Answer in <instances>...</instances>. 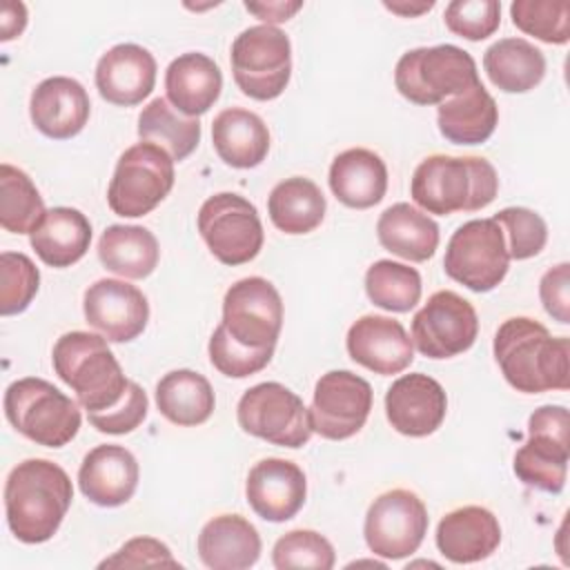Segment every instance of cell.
<instances>
[{"label": "cell", "instance_id": "7bdbcfd3", "mask_svg": "<svg viewBox=\"0 0 570 570\" xmlns=\"http://www.w3.org/2000/svg\"><path fill=\"white\" fill-rule=\"evenodd\" d=\"M494 220L505 227L508 234V254L514 261H525L537 256L548 240V227L543 218L528 209V207H505L501 209Z\"/></svg>", "mask_w": 570, "mask_h": 570}, {"label": "cell", "instance_id": "8d00e7d4", "mask_svg": "<svg viewBox=\"0 0 570 570\" xmlns=\"http://www.w3.org/2000/svg\"><path fill=\"white\" fill-rule=\"evenodd\" d=\"M45 203L31 178L9 165H0V225L11 234H31L45 218Z\"/></svg>", "mask_w": 570, "mask_h": 570}, {"label": "cell", "instance_id": "44dd1931", "mask_svg": "<svg viewBox=\"0 0 570 570\" xmlns=\"http://www.w3.org/2000/svg\"><path fill=\"white\" fill-rule=\"evenodd\" d=\"M91 102L87 89L67 76H51L36 85L29 100L31 122L53 140L78 136L89 120Z\"/></svg>", "mask_w": 570, "mask_h": 570}, {"label": "cell", "instance_id": "4316f807", "mask_svg": "<svg viewBox=\"0 0 570 570\" xmlns=\"http://www.w3.org/2000/svg\"><path fill=\"white\" fill-rule=\"evenodd\" d=\"M167 98L187 118L209 111L223 89L220 67L205 53L189 51L174 58L165 71Z\"/></svg>", "mask_w": 570, "mask_h": 570}, {"label": "cell", "instance_id": "f1b7e54d", "mask_svg": "<svg viewBox=\"0 0 570 570\" xmlns=\"http://www.w3.org/2000/svg\"><path fill=\"white\" fill-rule=\"evenodd\" d=\"M29 243L42 263L51 267H69L87 254L91 223L80 209L51 207L29 234Z\"/></svg>", "mask_w": 570, "mask_h": 570}, {"label": "cell", "instance_id": "d6986e66", "mask_svg": "<svg viewBox=\"0 0 570 570\" xmlns=\"http://www.w3.org/2000/svg\"><path fill=\"white\" fill-rule=\"evenodd\" d=\"M345 345L354 363L381 376L399 374L414 361V343L405 327L381 314H365L354 321Z\"/></svg>", "mask_w": 570, "mask_h": 570}, {"label": "cell", "instance_id": "681fc988", "mask_svg": "<svg viewBox=\"0 0 570 570\" xmlns=\"http://www.w3.org/2000/svg\"><path fill=\"white\" fill-rule=\"evenodd\" d=\"M0 27H2V36H0L2 42L20 36L24 31V27H27V9H24V4L22 2H4L2 4Z\"/></svg>", "mask_w": 570, "mask_h": 570}, {"label": "cell", "instance_id": "b9f144b4", "mask_svg": "<svg viewBox=\"0 0 570 570\" xmlns=\"http://www.w3.org/2000/svg\"><path fill=\"white\" fill-rule=\"evenodd\" d=\"M274 356V347H245L229 336L223 323L214 330L209 338V361L212 365L232 379H245L261 372Z\"/></svg>", "mask_w": 570, "mask_h": 570}, {"label": "cell", "instance_id": "836d02e7", "mask_svg": "<svg viewBox=\"0 0 570 570\" xmlns=\"http://www.w3.org/2000/svg\"><path fill=\"white\" fill-rule=\"evenodd\" d=\"M160 414L183 428L205 423L216 405L209 381L194 370H171L156 383Z\"/></svg>", "mask_w": 570, "mask_h": 570}, {"label": "cell", "instance_id": "2e32d148", "mask_svg": "<svg viewBox=\"0 0 570 570\" xmlns=\"http://www.w3.org/2000/svg\"><path fill=\"white\" fill-rule=\"evenodd\" d=\"M372 385L350 370L325 372L314 387L307 410L312 432L330 441L354 436L367 421L372 410Z\"/></svg>", "mask_w": 570, "mask_h": 570}, {"label": "cell", "instance_id": "277c9868", "mask_svg": "<svg viewBox=\"0 0 570 570\" xmlns=\"http://www.w3.org/2000/svg\"><path fill=\"white\" fill-rule=\"evenodd\" d=\"M51 363L60 381L76 392L78 405L87 412L116 405L129 387V379L100 334L80 330L62 334L53 345Z\"/></svg>", "mask_w": 570, "mask_h": 570}, {"label": "cell", "instance_id": "83f0119b", "mask_svg": "<svg viewBox=\"0 0 570 570\" xmlns=\"http://www.w3.org/2000/svg\"><path fill=\"white\" fill-rule=\"evenodd\" d=\"M212 142L225 165L252 169L261 165L269 151V131L258 114L229 107L214 118Z\"/></svg>", "mask_w": 570, "mask_h": 570}, {"label": "cell", "instance_id": "5b68a950", "mask_svg": "<svg viewBox=\"0 0 570 570\" xmlns=\"http://www.w3.org/2000/svg\"><path fill=\"white\" fill-rule=\"evenodd\" d=\"M4 416L22 436L45 448H62L80 430L78 403L38 376L18 379L7 387Z\"/></svg>", "mask_w": 570, "mask_h": 570}, {"label": "cell", "instance_id": "4fadbf2b", "mask_svg": "<svg viewBox=\"0 0 570 570\" xmlns=\"http://www.w3.org/2000/svg\"><path fill=\"white\" fill-rule=\"evenodd\" d=\"M428 508L412 490L379 494L365 514V543L383 559H403L419 550L428 532Z\"/></svg>", "mask_w": 570, "mask_h": 570}, {"label": "cell", "instance_id": "6da1fadb", "mask_svg": "<svg viewBox=\"0 0 570 570\" xmlns=\"http://www.w3.org/2000/svg\"><path fill=\"white\" fill-rule=\"evenodd\" d=\"M494 358L505 381L523 394L570 387V341L552 336L528 316L503 321L494 334Z\"/></svg>", "mask_w": 570, "mask_h": 570}, {"label": "cell", "instance_id": "e575fe53", "mask_svg": "<svg viewBox=\"0 0 570 570\" xmlns=\"http://www.w3.org/2000/svg\"><path fill=\"white\" fill-rule=\"evenodd\" d=\"M325 196L321 187L303 176L281 180L267 198L269 220L285 234H309L325 216Z\"/></svg>", "mask_w": 570, "mask_h": 570}, {"label": "cell", "instance_id": "484cf974", "mask_svg": "<svg viewBox=\"0 0 570 570\" xmlns=\"http://www.w3.org/2000/svg\"><path fill=\"white\" fill-rule=\"evenodd\" d=\"M330 189L343 205L352 209L374 207L385 196L387 167L372 149H345L332 160Z\"/></svg>", "mask_w": 570, "mask_h": 570}, {"label": "cell", "instance_id": "7dc6e473", "mask_svg": "<svg viewBox=\"0 0 570 570\" xmlns=\"http://www.w3.org/2000/svg\"><path fill=\"white\" fill-rule=\"evenodd\" d=\"M568 263H559L552 269H548L541 276L539 283V296L546 307V312L568 325L570 323V276H568Z\"/></svg>", "mask_w": 570, "mask_h": 570}, {"label": "cell", "instance_id": "9a60e30c", "mask_svg": "<svg viewBox=\"0 0 570 570\" xmlns=\"http://www.w3.org/2000/svg\"><path fill=\"white\" fill-rule=\"evenodd\" d=\"M476 334V309L452 289L434 292L412 318V343L428 358L463 354L474 345Z\"/></svg>", "mask_w": 570, "mask_h": 570}, {"label": "cell", "instance_id": "f6af8a7d", "mask_svg": "<svg viewBox=\"0 0 570 570\" xmlns=\"http://www.w3.org/2000/svg\"><path fill=\"white\" fill-rule=\"evenodd\" d=\"M147 410L149 401L145 390L129 381L125 396L116 405L100 412H87V419L102 434H129L147 419Z\"/></svg>", "mask_w": 570, "mask_h": 570}, {"label": "cell", "instance_id": "30bf717a", "mask_svg": "<svg viewBox=\"0 0 570 570\" xmlns=\"http://www.w3.org/2000/svg\"><path fill=\"white\" fill-rule=\"evenodd\" d=\"M508 265L505 234L494 218L468 220L448 240L443 269L472 292L494 289L505 278Z\"/></svg>", "mask_w": 570, "mask_h": 570}, {"label": "cell", "instance_id": "4dcf8cb0", "mask_svg": "<svg viewBox=\"0 0 570 570\" xmlns=\"http://www.w3.org/2000/svg\"><path fill=\"white\" fill-rule=\"evenodd\" d=\"M376 236L387 252L414 263L432 258L439 247V225L410 203L390 205L379 216Z\"/></svg>", "mask_w": 570, "mask_h": 570}, {"label": "cell", "instance_id": "ba28073f", "mask_svg": "<svg viewBox=\"0 0 570 570\" xmlns=\"http://www.w3.org/2000/svg\"><path fill=\"white\" fill-rule=\"evenodd\" d=\"M232 73L238 89L254 100L278 98L292 76V45L274 24H256L232 42Z\"/></svg>", "mask_w": 570, "mask_h": 570}, {"label": "cell", "instance_id": "c3c4849f", "mask_svg": "<svg viewBox=\"0 0 570 570\" xmlns=\"http://www.w3.org/2000/svg\"><path fill=\"white\" fill-rule=\"evenodd\" d=\"M301 7H303V2H263V4L261 2H245V9L256 13L267 24L289 20Z\"/></svg>", "mask_w": 570, "mask_h": 570}, {"label": "cell", "instance_id": "cb8c5ba5", "mask_svg": "<svg viewBox=\"0 0 570 570\" xmlns=\"http://www.w3.org/2000/svg\"><path fill=\"white\" fill-rule=\"evenodd\" d=\"M501 543L497 517L481 505H463L448 512L436 528V548L452 563L488 559Z\"/></svg>", "mask_w": 570, "mask_h": 570}, {"label": "cell", "instance_id": "d4e9b609", "mask_svg": "<svg viewBox=\"0 0 570 570\" xmlns=\"http://www.w3.org/2000/svg\"><path fill=\"white\" fill-rule=\"evenodd\" d=\"M198 557L212 570H245L261 557L258 530L240 514H218L198 534Z\"/></svg>", "mask_w": 570, "mask_h": 570}, {"label": "cell", "instance_id": "f907efd6", "mask_svg": "<svg viewBox=\"0 0 570 570\" xmlns=\"http://www.w3.org/2000/svg\"><path fill=\"white\" fill-rule=\"evenodd\" d=\"M385 7L394 13H401V16H419L423 11H430L434 7V2H421V4H399V2H385Z\"/></svg>", "mask_w": 570, "mask_h": 570}, {"label": "cell", "instance_id": "52a82bcc", "mask_svg": "<svg viewBox=\"0 0 570 570\" xmlns=\"http://www.w3.org/2000/svg\"><path fill=\"white\" fill-rule=\"evenodd\" d=\"M174 187V158L154 142H136L116 163L107 189L109 209L122 218L149 214Z\"/></svg>", "mask_w": 570, "mask_h": 570}, {"label": "cell", "instance_id": "ab89813d", "mask_svg": "<svg viewBox=\"0 0 570 570\" xmlns=\"http://www.w3.org/2000/svg\"><path fill=\"white\" fill-rule=\"evenodd\" d=\"M40 272L27 254H0V314L11 316L24 312L38 294Z\"/></svg>", "mask_w": 570, "mask_h": 570}, {"label": "cell", "instance_id": "7a4b0ae2", "mask_svg": "<svg viewBox=\"0 0 570 570\" xmlns=\"http://www.w3.org/2000/svg\"><path fill=\"white\" fill-rule=\"evenodd\" d=\"M73 499L69 474L53 461L27 459L4 483V514L9 530L22 543L49 541Z\"/></svg>", "mask_w": 570, "mask_h": 570}, {"label": "cell", "instance_id": "ffe728a7", "mask_svg": "<svg viewBox=\"0 0 570 570\" xmlns=\"http://www.w3.org/2000/svg\"><path fill=\"white\" fill-rule=\"evenodd\" d=\"M245 494L247 503L261 519L283 523L303 508L307 481L294 461L269 456L249 470Z\"/></svg>", "mask_w": 570, "mask_h": 570}, {"label": "cell", "instance_id": "e0dca14e", "mask_svg": "<svg viewBox=\"0 0 570 570\" xmlns=\"http://www.w3.org/2000/svg\"><path fill=\"white\" fill-rule=\"evenodd\" d=\"M85 318L107 341L129 343L142 334L149 321L145 294L125 281L100 278L87 287L82 301Z\"/></svg>", "mask_w": 570, "mask_h": 570}, {"label": "cell", "instance_id": "74e56055", "mask_svg": "<svg viewBox=\"0 0 570 570\" xmlns=\"http://www.w3.org/2000/svg\"><path fill=\"white\" fill-rule=\"evenodd\" d=\"M421 274L403 263L376 261L365 272L370 301L387 312H410L421 298Z\"/></svg>", "mask_w": 570, "mask_h": 570}, {"label": "cell", "instance_id": "ac0fdd59", "mask_svg": "<svg viewBox=\"0 0 570 570\" xmlns=\"http://www.w3.org/2000/svg\"><path fill=\"white\" fill-rule=\"evenodd\" d=\"M448 412V396L441 383L423 372L396 379L385 394L390 425L405 436H428L436 432Z\"/></svg>", "mask_w": 570, "mask_h": 570}, {"label": "cell", "instance_id": "603a6c76", "mask_svg": "<svg viewBox=\"0 0 570 570\" xmlns=\"http://www.w3.org/2000/svg\"><path fill=\"white\" fill-rule=\"evenodd\" d=\"M138 461L122 445H96L78 470L80 492L96 505L116 508L127 503L138 488Z\"/></svg>", "mask_w": 570, "mask_h": 570}, {"label": "cell", "instance_id": "d6a6232c", "mask_svg": "<svg viewBox=\"0 0 570 570\" xmlns=\"http://www.w3.org/2000/svg\"><path fill=\"white\" fill-rule=\"evenodd\" d=\"M100 263L122 278H147L160 258L156 236L140 225H109L98 240Z\"/></svg>", "mask_w": 570, "mask_h": 570}, {"label": "cell", "instance_id": "f546056e", "mask_svg": "<svg viewBox=\"0 0 570 570\" xmlns=\"http://www.w3.org/2000/svg\"><path fill=\"white\" fill-rule=\"evenodd\" d=\"M439 131L454 145L485 142L499 122V107L490 91L476 82L439 105Z\"/></svg>", "mask_w": 570, "mask_h": 570}, {"label": "cell", "instance_id": "d590c367", "mask_svg": "<svg viewBox=\"0 0 570 570\" xmlns=\"http://www.w3.org/2000/svg\"><path fill=\"white\" fill-rule=\"evenodd\" d=\"M138 136L145 142L163 147L174 160H185L200 140L198 118L178 116L165 98H154L138 116Z\"/></svg>", "mask_w": 570, "mask_h": 570}, {"label": "cell", "instance_id": "7402d4cb", "mask_svg": "<svg viewBox=\"0 0 570 570\" xmlns=\"http://www.w3.org/2000/svg\"><path fill=\"white\" fill-rule=\"evenodd\" d=\"M156 85V58L149 49L122 42L107 49L96 65L98 94L118 107L142 102Z\"/></svg>", "mask_w": 570, "mask_h": 570}, {"label": "cell", "instance_id": "60d3db41", "mask_svg": "<svg viewBox=\"0 0 570 570\" xmlns=\"http://www.w3.org/2000/svg\"><path fill=\"white\" fill-rule=\"evenodd\" d=\"M274 568H314V570H330L334 568V548L332 543L314 532V530H292L283 534L272 550Z\"/></svg>", "mask_w": 570, "mask_h": 570}, {"label": "cell", "instance_id": "3957f363", "mask_svg": "<svg viewBox=\"0 0 570 570\" xmlns=\"http://www.w3.org/2000/svg\"><path fill=\"white\" fill-rule=\"evenodd\" d=\"M497 191V169L479 156H428L416 165L410 183L412 200L436 216L483 209Z\"/></svg>", "mask_w": 570, "mask_h": 570}, {"label": "cell", "instance_id": "5bb4252c", "mask_svg": "<svg viewBox=\"0 0 570 570\" xmlns=\"http://www.w3.org/2000/svg\"><path fill=\"white\" fill-rule=\"evenodd\" d=\"M223 327L245 347H276L283 327V301L263 276L236 281L223 298Z\"/></svg>", "mask_w": 570, "mask_h": 570}, {"label": "cell", "instance_id": "8fae6325", "mask_svg": "<svg viewBox=\"0 0 570 570\" xmlns=\"http://www.w3.org/2000/svg\"><path fill=\"white\" fill-rule=\"evenodd\" d=\"M238 425L272 445L303 448L312 436L309 414L301 396L276 381L249 387L236 407Z\"/></svg>", "mask_w": 570, "mask_h": 570}, {"label": "cell", "instance_id": "9c48e42d", "mask_svg": "<svg viewBox=\"0 0 570 570\" xmlns=\"http://www.w3.org/2000/svg\"><path fill=\"white\" fill-rule=\"evenodd\" d=\"M570 456V414L563 405H541L528 419V441L514 454V474L543 492H561Z\"/></svg>", "mask_w": 570, "mask_h": 570}, {"label": "cell", "instance_id": "8992f818", "mask_svg": "<svg viewBox=\"0 0 570 570\" xmlns=\"http://www.w3.org/2000/svg\"><path fill=\"white\" fill-rule=\"evenodd\" d=\"M481 82L474 58L456 45L419 47L405 51L394 67V85L414 105H441Z\"/></svg>", "mask_w": 570, "mask_h": 570}, {"label": "cell", "instance_id": "1f68e13d", "mask_svg": "<svg viewBox=\"0 0 570 570\" xmlns=\"http://www.w3.org/2000/svg\"><path fill=\"white\" fill-rule=\"evenodd\" d=\"M483 69L505 94H525L546 76V56L525 38H501L483 53Z\"/></svg>", "mask_w": 570, "mask_h": 570}, {"label": "cell", "instance_id": "7c38bea8", "mask_svg": "<svg viewBox=\"0 0 570 570\" xmlns=\"http://www.w3.org/2000/svg\"><path fill=\"white\" fill-rule=\"evenodd\" d=\"M198 232L223 265L249 263L265 238L256 207L232 191L214 194L200 205Z\"/></svg>", "mask_w": 570, "mask_h": 570}, {"label": "cell", "instance_id": "ee69618b", "mask_svg": "<svg viewBox=\"0 0 570 570\" xmlns=\"http://www.w3.org/2000/svg\"><path fill=\"white\" fill-rule=\"evenodd\" d=\"M443 20L448 29L465 40H483L501 24V2L497 0H452Z\"/></svg>", "mask_w": 570, "mask_h": 570}, {"label": "cell", "instance_id": "bcb514c9", "mask_svg": "<svg viewBox=\"0 0 570 570\" xmlns=\"http://www.w3.org/2000/svg\"><path fill=\"white\" fill-rule=\"evenodd\" d=\"M147 566L180 568V563L171 557L169 548L163 541L151 537L129 539L114 557L100 563V568H147Z\"/></svg>", "mask_w": 570, "mask_h": 570}, {"label": "cell", "instance_id": "f35d334b", "mask_svg": "<svg viewBox=\"0 0 570 570\" xmlns=\"http://www.w3.org/2000/svg\"><path fill=\"white\" fill-rule=\"evenodd\" d=\"M512 24L548 45H566L570 38V2L566 0H514Z\"/></svg>", "mask_w": 570, "mask_h": 570}]
</instances>
